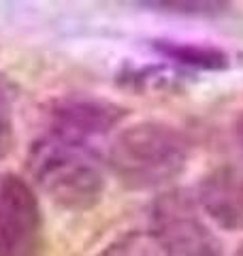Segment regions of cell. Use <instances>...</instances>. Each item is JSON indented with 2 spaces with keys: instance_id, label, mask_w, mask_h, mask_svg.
<instances>
[{
  "instance_id": "obj_4",
  "label": "cell",
  "mask_w": 243,
  "mask_h": 256,
  "mask_svg": "<svg viewBox=\"0 0 243 256\" xmlns=\"http://www.w3.org/2000/svg\"><path fill=\"white\" fill-rule=\"evenodd\" d=\"M45 220L36 192L20 175L0 182V256H43Z\"/></svg>"
},
{
  "instance_id": "obj_6",
  "label": "cell",
  "mask_w": 243,
  "mask_h": 256,
  "mask_svg": "<svg viewBox=\"0 0 243 256\" xmlns=\"http://www.w3.org/2000/svg\"><path fill=\"white\" fill-rule=\"evenodd\" d=\"M196 203L220 228L243 230V166L222 164L200 180Z\"/></svg>"
},
{
  "instance_id": "obj_8",
  "label": "cell",
  "mask_w": 243,
  "mask_h": 256,
  "mask_svg": "<svg viewBox=\"0 0 243 256\" xmlns=\"http://www.w3.org/2000/svg\"><path fill=\"white\" fill-rule=\"evenodd\" d=\"M98 256H166L152 233H128L109 244Z\"/></svg>"
},
{
  "instance_id": "obj_12",
  "label": "cell",
  "mask_w": 243,
  "mask_h": 256,
  "mask_svg": "<svg viewBox=\"0 0 243 256\" xmlns=\"http://www.w3.org/2000/svg\"><path fill=\"white\" fill-rule=\"evenodd\" d=\"M232 256H243V244H241V246H239V248H237V252H234V254H232Z\"/></svg>"
},
{
  "instance_id": "obj_10",
  "label": "cell",
  "mask_w": 243,
  "mask_h": 256,
  "mask_svg": "<svg viewBox=\"0 0 243 256\" xmlns=\"http://www.w3.org/2000/svg\"><path fill=\"white\" fill-rule=\"evenodd\" d=\"M148 9L171 11V13H188V15H218L228 9L226 2H143Z\"/></svg>"
},
{
  "instance_id": "obj_1",
  "label": "cell",
  "mask_w": 243,
  "mask_h": 256,
  "mask_svg": "<svg viewBox=\"0 0 243 256\" xmlns=\"http://www.w3.org/2000/svg\"><path fill=\"white\" fill-rule=\"evenodd\" d=\"M28 169L36 186L64 210L88 212L102 196L104 175L90 143L50 130L32 143Z\"/></svg>"
},
{
  "instance_id": "obj_2",
  "label": "cell",
  "mask_w": 243,
  "mask_h": 256,
  "mask_svg": "<svg viewBox=\"0 0 243 256\" xmlns=\"http://www.w3.org/2000/svg\"><path fill=\"white\" fill-rule=\"evenodd\" d=\"M190 158L188 137L164 122H136L109 146V169L130 190H152L182 175Z\"/></svg>"
},
{
  "instance_id": "obj_11",
  "label": "cell",
  "mask_w": 243,
  "mask_h": 256,
  "mask_svg": "<svg viewBox=\"0 0 243 256\" xmlns=\"http://www.w3.org/2000/svg\"><path fill=\"white\" fill-rule=\"evenodd\" d=\"M234 134H237V141L243 146V114L237 118V122H234Z\"/></svg>"
},
{
  "instance_id": "obj_3",
  "label": "cell",
  "mask_w": 243,
  "mask_h": 256,
  "mask_svg": "<svg viewBox=\"0 0 243 256\" xmlns=\"http://www.w3.org/2000/svg\"><path fill=\"white\" fill-rule=\"evenodd\" d=\"M166 256H222L218 235L202 220L196 196L171 190L152 207V230Z\"/></svg>"
},
{
  "instance_id": "obj_9",
  "label": "cell",
  "mask_w": 243,
  "mask_h": 256,
  "mask_svg": "<svg viewBox=\"0 0 243 256\" xmlns=\"http://www.w3.org/2000/svg\"><path fill=\"white\" fill-rule=\"evenodd\" d=\"M15 146V122H13V98L9 86L0 77V158H4Z\"/></svg>"
},
{
  "instance_id": "obj_5",
  "label": "cell",
  "mask_w": 243,
  "mask_h": 256,
  "mask_svg": "<svg viewBox=\"0 0 243 256\" xmlns=\"http://www.w3.org/2000/svg\"><path fill=\"white\" fill-rule=\"evenodd\" d=\"M124 116V107L102 98H64L52 111L50 130L81 143H90L94 137H100L118 126Z\"/></svg>"
},
{
  "instance_id": "obj_7",
  "label": "cell",
  "mask_w": 243,
  "mask_h": 256,
  "mask_svg": "<svg viewBox=\"0 0 243 256\" xmlns=\"http://www.w3.org/2000/svg\"><path fill=\"white\" fill-rule=\"evenodd\" d=\"M156 52L164 56L171 62L182 64L186 68L194 70H226L230 66L228 54L220 47L202 45V43H188V41H156Z\"/></svg>"
}]
</instances>
